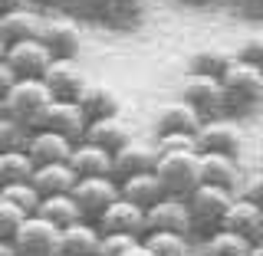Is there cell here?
I'll return each instance as SVG.
<instances>
[{"mask_svg":"<svg viewBox=\"0 0 263 256\" xmlns=\"http://www.w3.org/2000/svg\"><path fill=\"white\" fill-rule=\"evenodd\" d=\"M217 82H220V92H224V102H227V115H243L263 102V72L234 60V56L224 66V72L217 76Z\"/></svg>","mask_w":263,"mask_h":256,"instance_id":"1","label":"cell"},{"mask_svg":"<svg viewBox=\"0 0 263 256\" xmlns=\"http://www.w3.org/2000/svg\"><path fill=\"white\" fill-rule=\"evenodd\" d=\"M49 105H53V99L40 79H16L4 92V115L13 119L27 135L43 125V115Z\"/></svg>","mask_w":263,"mask_h":256,"instance_id":"2","label":"cell"},{"mask_svg":"<svg viewBox=\"0 0 263 256\" xmlns=\"http://www.w3.org/2000/svg\"><path fill=\"white\" fill-rule=\"evenodd\" d=\"M234 201L230 191H220V187L211 184H197L191 194L184 197V210H187V224H191V233H214L224 224V213Z\"/></svg>","mask_w":263,"mask_h":256,"instance_id":"3","label":"cell"},{"mask_svg":"<svg viewBox=\"0 0 263 256\" xmlns=\"http://www.w3.org/2000/svg\"><path fill=\"white\" fill-rule=\"evenodd\" d=\"M155 178L168 197H187L201 184L197 171V151H178V154H158L155 161Z\"/></svg>","mask_w":263,"mask_h":256,"instance_id":"4","label":"cell"},{"mask_svg":"<svg viewBox=\"0 0 263 256\" xmlns=\"http://www.w3.org/2000/svg\"><path fill=\"white\" fill-rule=\"evenodd\" d=\"M69 197L79 207V220L96 224V220L105 213V207L119 201V181L115 178H82V181L72 184Z\"/></svg>","mask_w":263,"mask_h":256,"instance_id":"5","label":"cell"},{"mask_svg":"<svg viewBox=\"0 0 263 256\" xmlns=\"http://www.w3.org/2000/svg\"><path fill=\"white\" fill-rule=\"evenodd\" d=\"M197 154H224V158H237L243 148V131L230 119H208L194 131Z\"/></svg>","mask_w":263,"mask_h":256,"instance_id":"6","label":"cell"},{"mask_svg":"<svg viewBox=\"0 0 263 256\" xmlns=\"http://www.w3.org/2000/svg\"><path fill=\"white\" fill-rule=\"evenodd\" d=\"M181 102H187L191 109L201 115V122L208 119H227V102L220 92L217 76H187L181 86Z\"/></svg>","mask_w":263,"mask_h":256,"instance_id":"7","label":"cell"},{"mask_svg":"<svg viewBox=\"0 0 263 256\" xmlns=\"http://www.w3.org/2000/svg\"><path fill=\"white\" fill-rule=\"evenodd\" d=\"M40 82L46 86L53 102H76L89 79H86V69H82L79 60H49Z\"/></svg>","mask_w":263,"mask_h":256,"instance_id":"8","label":"cell"},{"mask_svg":"<svg viewBox=\"0 0 263 256\" xmlns=\"http://www.w3.org/2000/svg\"><path fill=\"white\" fill-rule=\"evenodd\" d=\"M40 43L49 49L53 60H79L82 30L72 16H43L40 23Z\"/></svg>","mask_w":263,"mask_h":256,"instance_id":"9","label":"cell"},{"mask_svg":"<svg viewBox=\"0 0 263 256\" xmlns=\"http://www.w3.org/2000/svg\"><path fill=\"white\" fill-rule=\"evenodd\" d=\"M56 233L60 230L53 224H46L43 217L30 213V217H23V224L10 237L13 253L16 256H56Z\"/></svg>","mask_w":263,"mask_h":256,"instance_id":"10","label":"cell"},{"mask_svg":"<svg viewBox=\"0 0 263 256\" xmlns=\"http://www.w3.org/2000/svg\"><path fill=\"white\" fill-rule=\"evenodd\" d=\"M155 161H158V151H155L152 142L128 138L119 151H112V178L125 181L135 174H148V171H155Z\"/></svg>","mask_w":263,"mask_h":256,"instance_id":"11","label":"cell"},{"mask_svg":"<svg viewBox=\"0 0 263 256\" xmlns=\"http://www.w3.org/2000/svg\"><path fill=\"white\" fill-rule=\"evenodd\" d=\"M49 49L40 43V40H23V43H13L7 46L4 53V63L10 66V72L16 79H40L43 69L49 66Z\"/></svg>","mask_w":263,"mask_h":256,"instance_id":"12","label":"cell"},{"mask_svg":"<svg viewBox=\"0 0 263 256\" xmlns=\"http://www.w3.org/2000/svg\"><path fill=\"white\" fill-rule=\"evenodd\" d=\"M220 230H230V233L243 237L247 243H260L263 240V207H257V204H250L247 197L234 194V201H230V207L224 213Z\"/></svg>","mask_w":263,"mask_h":256,"instance_id":"13","label":"cell"},{"mask_svg":"<svg viewBox=\"0 0 263 256\" xmlns=\"http://www.w3.org/2000/svg\"><path fill=\"white\" fill-rule=\"evenodd\" d=\"M96 230L99 233H122V237H135L142 240L145 237V210H138L135 204L128 201H115L105 207V213L96 220Z\"/></svg>","mask_w":263,"mask_h":256,"instance_id":"14","label":"cell"},{"mask_svg":"<svg viewBox=\"0 0 263 256\" xmlns=\"http://www.w3.org/2000/svg\"><path fill=\"white\" fill-rule=\"evenodd\" d=\"M69 151H72V142H66L63 135L46 131V128L30 131L27 142H23V154L30 158L33 168H36V164H63L69 158Z\"/></svg>","mask_w":263,"mask_h":256,"instance_id":"15","label":"cell"},{"mask_svg":"<svg viewBox=\"0 0 263 256\" xmlns=\"http://www.w3.org/2000/svg\"><path fill=\"white\" fill-rule=\"evenodd\" d=\"M148 230H164V233H191L184 210V197H161L155 207L145 210V233Z\"/></svg>","mask_w":263,"mask_h":256,"instance_id":"16","label":"cell"},{"mask_svg":"<svg viewBox=\"0 0 263 256\" xmlns=\"http://www.w3.org/2000/svg\"><path fill=\"white\" fill-rule=\"evenodd\" d=\"M69 171L76 174V181L82 178H112V154L102 151V148L89 145V142H76L69 151Z\"/></svg>","mask_w":263,"mask_h":256,"instance_id":"17","label":"cell"},{"mask_svg":"<svg viewBox=\"0 0 263 256\" xmlns=\"http://www.w3.org/2000/svg\"><path fill=\"white\" fill-rule=\"evenodd\" d=\"M119 92L105 82H86V89L79 92L76 99V109L82 112L86 122H96V119H109V115H119Z\"/></svg>","mask_w":263,"mask_h":256,"instance_id":"18","label":"cell"},{"mask_svg":"<svg viewBox=\"0 0 263 256\" xmlns=\"http://www.w3.org/2000/svg\"><path fill=\"white\" fill-rule=\"evenodd\" d=\"M40 23H43V13L36 7H20V10H10L0 16V40L4 46L23 43V40H36L40 36Z\"/></svg>","mask_w":263,"mask_h":256,"instance_id":"19","label":"cell"},{"mask_svg":"<svg viewBox=\"0 0 263 256\" xmlns=\"http://www.w3.org/2000/svg\"><path fill=\"white\" fill-rule=\"evenodd\" d=\"M197 128H201V115L181 99L161 105L158 115H155V131L158 135H194Z\"/></svg>","mask_w":263,"mask_h":256,"instance_id":"20","label":"cell"},{"mask_svg":"<svg viewBox=\"0 0 263 256\" xmlns=\"http://www.w3.org/2000/svg\"><path fill=\"white\" fill-rule=\"evenodd\" d=\"M46 131H56V135H63L66 142H82V131H86V119H82V112L76 109V102H53L43 115V125Z\"/></svg>","mask_w":263,"mask_h":256,"instance_id":"21","label":"cell"},{"mask_svg":"<svg viewBox=\"0 0 263 256\" xmlns=\"http://www.w3.org/2000/svg\"><path fill=\"white\" fill-rule=\"evenodd\" d=\"M99 246V230L96 224L76 220L56 233V256H96Z\"/></svg>","mask_w":263,"mask_h":256,"instance_id":"22","label":"cell"},{"mask_svg":"<svg viewBox=\"0 0 263 256\" xmlns=\"http://www.w3.org/2000/svg\"><path fill=\"white\" fill-rule=\"evenodd\" d=\"M128 125L122 115H109V119H96V122H86V131H82V142L102 148V151H119L122 145L128 142Z\"/></svg>","mask_w":263,"mask_h":256,"instance_id":"23","label":"cell"},{"mask_svg":"<svg viewBox=\"0 0 263 256\" xmlns=\"http://www.w3.org/2000/svg\"><path fill=\"white\" fill-rule=\"evenodd\" d=\"M197 171H201V184L220 187L230 194H234L237 178H240L237 158H224V154H197Z\"/></svg>","mask_w":263,"mask_h":256,"instance_id":"24","label":"cell"},{"mask_svg":"<svg viewBox=\"0 0 263 256\" xmlns=\"http://www.w3.org/2000/svg\"><path fill=\"white\" fill-rule=\"evenodd\" d=\"M30 184L40 197H53V194H69L76 184V174L69 171V164H36L30 174Z\"/></svg>","mask_w":263,"mask_h":256,"instance_id":"25","label":"cell"},{"mask_svg":"<svg viewBox=\"0 0 263 256\" xmlns=\"http://www.w3.org/2000/svg\"><path fill=\"white\" fill-rule=\"evenodd\" d=\"M119 197L128 201V204H135L138 210H148V207H155V204H158L161 197H168V194L161 191L155 171H148V174H135V178L119 181Z\"/></svg>","mask_w":263,"mask_h":256,"instance_id":"26","label":"cell"},{"mask_svg":"<svg viewBox=\"0 0 263 256\" xmlns=\"http://www.w3.org/2000/svg\"><path fill=\"white\" fill-rule=\"evenodd\" d=\"M148 13V0H102L99 16L102 23H109L112 30H132L145 20Z\"/></svg>","mask_w":263,"mask_h":256,"instance_id":"27","label":"cell"},{"mask_svg":"<svg viewBox=\"0 0 263 256\" xmlns=\"http://www.w3.org/2000/svg\"><path fill=\"white\" fill-rule=\"evenodd\" d=\"M36 217H43L46 224H53L56 230H63V227H69V224L79 220V207L72 204L69 194H53V197H40Z\"/></svg>","mask_w":263,"mask_h":256,"instance_id":"28","label":"cell"},{"mask_svg":"<svg viewBox=\"0 0 263 256\" xmlns=\"http://www.w3.org/2000/svg\"><path fill=\"white\" fill-rule=\"evenodd\" d=\"M145 250L152 256H191V243L184 233H164V230H148L142 237Z\"/></svg>","mask_w":263,"mask_h":256,"instance_id":"29","label":"cell"},{"mask_svg":"<svg viewBox=\"0 0 263 256\" xmlns=\"http://www.w3.org/2000/svg\"><path fill=\"white\" fill-rule=\"evenodd\" d=\"M250 246L243 237L230 233V230H214L204 237V256H250Z\"/></svg>","mask_w":263,"mask_h":256,"instance_id":"30","label":"cell"},{"mask_svg":"<svg viewBox=\"0 0 263 256\" xmlns=\"http://www.w3.org/2000/svg\"><path fill=\"white\" fill-rule=\"evenodd\" d=\"M0 201H7L10 207H16L23 213V217H30V213H36V204H40V194L33 191L30 181H16V184H7L0 187Z\"/></svg>","mask_w":263,"mask_h":256,"instance_id":"31","label":"cell"},{"mask_svg":"<svg viewBox=\"0 0 263 256\" xmlns=\"http://www.w3.org/2000/svg\"><path fill=\"white\" fill-rule=\"evenodd\" d=\"M33 164L23 151H4L0 154V187L16 184V181H30Z\"/></svg>","mask_w":263,"mask_h":256,"instance_id":"32","label":"cell"},{"mask_svg":"<svg viewBox=\"0 0 263 256\" xmlns=\"http://www.w3.org/2000/svg\"><path fill=\"white\" fill-rule=\"evenodd\" d=\"M227 63H230L227 53L208 46V49H197V53L191 56V72H194V76H220Z\"/></svg>","mask_w":263,"mask_h":256,"instance_id":"33","label":"cell"},{"mask_svg":"<svg viewBox=\"0 0 263 256\" xmlns=\"http://www.w3.org/2000/svg\"><path fill=\"white\" fill-rule=\"evenodd\" d=\"M23 142H27V131L16 125L13 119H0V154L4 151H23Z\"/></svg>","mask_w":263,"mask_h":256,"instance_id":"34","label":"cell"},{"mask_svg":"<svg viewBox=\"0 0 263 256\" xmlns=\"http://www.w3.org/2000/svg\"><path fill=\"white\" fill-rule=\"evenodd\" d=\"M155 151L178 154V151H197V145H194V135H158L155 138Z\"/></svg>","mask_w":263,"mask_h":256,"instance_id":"35","label":"cell"},{"mask_svg":"<svg viewBox=\"0 0 263 256\" xmlns=\"http://www.w3.org/2000/svg\"><path fill=\"white\" fill-rule=\"evenodd\" d=\"M132 243H135V237H122V233H99L96 256H122Z\"/></svg>","mask_w":263,"mask_h":256,"instance_id":"36","label":"cell"},{"mask_svg":"<svg viewBox=\"0 0 263 256\" xmlns=\"http://www.w3.org/2000/svg\"><path fill=\"white\" fill-rule=\"evenodd\" d=\"M234 60H240V63H247V66H253V69L263 72V36H247Z\"/></svg>","mask_w":263,"mask_h":256,"instance_id":"37","label":"cell"},{"mask_svg":"<svg viewBox=\"0 0 263 256\" xmlns=\"http://www.w3.org/2000/svg\"><path fill=\"white\" fill-rule=\"evenodd\" d=\"M20 224H23V213L16 207H10L7 201H0V240H10Z\"/></svg>","mask_w":263,"mask_h":256,"instance_id":"38","label":"cell"},{"mask_svg":"<svg viewBox=\"0 0 263 256\" xmlns=\"http://www.w3.org/2000/svg\"><path fill=\"white\" fill-rule=\"evenodd\" d=\"M60 4L69 10V16H99L102 0H60Z\"/></svg>","mask_w":263,"mask_h":256,"instance_id":"39","label":"cell"},{"mask_svg":"<svg viewBox=\"0 0 263 256\" xmlns=\"http://www.w3.org/2000/svg\"><path fill=\"white\" fill-rule=\"evenodd\" d=\"M243 197L250 204H257V207H263V171H260V174H253V181L247 184V194Z\"/></svg>","mask_w":263,"mask_h":256,"instance_id":"40","label":"cell"},{"mask_svg":"<svg viewBox=\"0 0 263 256\" xmlns=\"http://www.w3.org/2000/svg\"><path fill=\"white\" fill-rule=\"evenodd\" d=\"M237 10L250 13V16H263V0H234Z\"/></svg>","mask_w":263,"mask_h":256,"instance_id":"41","label":"cell"},{"mask_svg":"<svg viewBox=\"0 0 263 256\" xmlns=\"http://www.w3.org/2000/svg\"><path fill=\"white\" fill-rule=\"evenodd\" d=\"M13 82H16V76H13V72H10V66H7L4 60H0V95H4L7 89L13 86Z\"/></svg>","mask_w":263,"mask_h":256,"instance_id":"42","label":"cell"},{"mask_svg":"<svg viewBox=\"0 0 263 256\" xmlns=\"http://www.w3.org/2000/svg\"><path fill=\"white\" fill-rule=\"evenodd\" d=\"M20 7H33V0H0V16L10 10H20Z\"/></svg>","mask_w":263,"mask_h":256,"instance_id":"43","label":"cell"},{"mask_svg":"<svg viewBox=\"0 0 263 256\" xmlns=\"http://www.w3.org/2000/svg\"><path fill=\"white\" fill-rule=\"evenodd\" d=\"M122 256H152V253L145 250V243H142V240H135V243H132V246H128V250L122 253Z\"/></svg>","mask_w":263,"mask_h":256,"instance_id":"44","label":"cell"},{"mask_svg":"<svg viewBox=\"0 0 263 256\" xmlns=\"http://www.w3.org/2000/svg\"><path fill=\"white\" fill-rule=\"evenodd\" d=\"M0 256H16V253H13V243H10V240H0Z\"/></svg>","mask_w":263,"mask_h":256,"instance_id":"45","label":"cell"},{"mask_svg":"<svg viewBox=\"0 0 263 256\" xmlns=\"http://www.w3.org/2000/svg\"><path fill=\"white\" fill-rule=\"evenodd\" d=\"M250 256H263V240H260V243H253V246H250Z\"/></svg>","mask_w":263,"mask_h":256,"instance_id":"46","label":"cell"},{"mask_svg":"<svg viewBox=\"0 0 263 256\" xmlns=\"http://www.w3.org/2000/svg\"><path fill=\"white\" fill-rule=\"evenodd\" d=\"M184 4H191V7H204V4H214V0H184Z\"/></svg>","mask_w":263,"mask_h":256,"instance_id":"47","label":"cell"},{"mask_svg":"<svg viewBox=\"0 0 263 256\" xmlns=\"http://www.w3.org/2000/svg\"><path fill=\"white\" fill-rule=\"evenodd\" d=\"M4 53H7V46H4V40H0V60H4Z\"/></svg>","mask_w":263,"mask_h":256,"instance_id":"48","label":"cell"},{"mask_svg":"<svg viewBox=\"0 0 263 256\" xmlns=\"http://www.w3.org/2000/svg\"><path fill=\"white\" fill-rule=\"evenodd\" d=\"M0 119H4V95H0Z\"/></svg>","mask_w":263,"mask_h":256,"instance_id":"49","label":"cell"},{"mask_svg":"<svg viewBox=\"0 0 263 256\" xmlns=\"http://www.w3.org/2000/svg\"><path fill=\"white\" fill-rule=\"evenodd\" d=\"M40 4H53V0H40Z\"/></svg>","mask_w":263,"mask_h":256,"instance_id":"50","label":"cell"}]
</instances>
